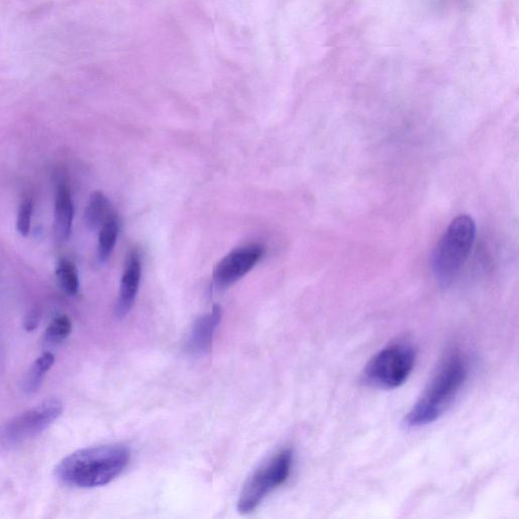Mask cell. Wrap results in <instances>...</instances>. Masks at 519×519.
I'll return each instance as SVG.
<instances>
[{"label":"cell","mask_w":519,"mask_h":519,"mask_svg":"<svg viewBox=\"0 0 519 519\" xmlns=\"http://www.w3.org/2000/svg\"><path fill=\"white\" fill-rule=\"evenodd\" d=\"M32 214L33 201L30 198L24 199L20 206L18 222H16V229L23 237H27L30 232Z\"/></svg>","instance_id":"cell-16"},{"label":"cell","mask_w":519,"mask_h":519,"mask_svg":"<svg viewBox=\"0 0 519 519\" xmlns=\"http://www.w3.org/2000/svg\"><path fill=\"white\" fill-rule=\"evenodd\" d=\"M72 332V322L69 316L61 315L57 316L55 319L50 323L46 330L45 337L47 342L56 343L62 342Z\"/></svg>","instance_id":"cell-15"},{"label":"cell","mask_w":519,"mask_h":519,"mask_svg":"<svg viewBox=\"0 0 519 519\" xmlns=\"http://www.w3.org/2000/svg\"><path fill=\"white\" fill-rule=\"evenodd\" d=\"M113 213L110 201L106 195L99 191L94 192L89 200L85 213L88 228L90 230L100 229Z\"/></svg>","instance_id":"cell-11"},{"label":"cell","mask_w":519,"mask_h":519,"mask_svg":"<svg viewBox=\"0 0 519 519\" xmlns=\"http://www.w3.org/2000/svg\"><path fill=\"white\" fill-rule=\"evenodd\" d=\"M55 362V356L52 353L42 354L31 366L30 371L24 382V390L29 393L35 392L43 382L46 373L52 370Z\"/></svg>","instance_id":"cell-13"},{"label":"cell","mask_w":519,"mask_h":519,"mask_svg":"<svg viewBox=\"0 0 519 519\" xmlns=\"http://www.w3.org/2000/svg\"><path fill=\"white\" fill-rule=\"evenodd\" d=\"M417 354L408 343H396L376 354L364 367L362 381L366 386L393 390L403 386L416 364Z\"/></svg>","instance_id":"cell-4"},{"label":"cell","mask_w":519,"mask_h":519,"mask_svg":"<svg viewBox=\"0 0 519 519\" xmlns=\"http://www.w3.org/2000/svg\"><path fill=\"white\" fill-rule=\"evenodd\" d=\"M119 223L113 213L100 227L98 246V257L100 262H106L111 256L118 238Z\"/></svg>","instance_id":"cell-12"},{"label":"cell","mask_w":519,"mask_h":519,"mask_svg":"<svg viewBox=\"0 0 519 519\" xmlns=\"http://www.w3.org/2000/svg\"><path fill=\"white\" fill-rule=\"evenodd\" d=\"M40 320V313L36 311V309H33V311L30 312L27 316L26 321H24V329L28 332L35 331L38 328Z\"/></svg>","instance_id":"cell-17"},{"label":"cell","mask_w":519,"mask_h":519,"mask_svg":"<svg viewBox=\"0 0 519 519\" xmlns=\"http://www.w3.org/2000/svg\"><path fill=\"white\" fill-rule=\"evenodd\" d=\"M293 451L283 449L253 474L247 481L238 502L239 513L247 514L262 504L271 492L286 483L291 474Z\"/></svg>","instance_id":"cell-5"},{"label":"cell","mask_w":519,"mask_h":519,"mask_svg":"<svg viewBox=\"0 0 519 519\" xmlns=\"http://www.w3.org/2000/svg\"><path fill=\"white\" fill-rule=\"evenodd\" d=\"M130 457V449L119 443L80 449L58 464L55 476L66 486L102 487L125 470Z\"/></svg>","instance_id":"cell-1"},{"label":"cell","mask_w":519,"mask_h":519,"mask_svg":"<svg viewBox=\"0 0 519 519\" xmlns=\"http://www.w3.org/2000/svg\"><path fill=\"white\" fill-rule=\"evenodd\" d=\"M222 320V308L214 306L212 311L196 321L186 341V350L191 355L201 356L212 348L213 335Z\"/></svg>","instance_id":"cell-8"},{"label":"cell","mask_w":519,"mask_h":519,"mask_svg":"<svg viewBox=\"0 0 519 519\" xmlns=\"http://www.w3.org/2000/svg\"><path fill=\"white\" fill-rule=\"evenodd\" d=\"M74 206L71 193L66 184L58 187L54 208V230L58 239L66 241L71 237Z\"/></svg>","instance_id":"cell-10"},{"label":"cell","mask_w":519,"mask_h":519,"mask_svg":"<svg viewBox=\"0 0 519 519\" xmlns=\"http://www.w3.org/2000/svg\"><path fill=\"white\" fill-rule=\"evenodd\" d=\"M55 274L58 283L67 295H77L80 290L79 272L77 267L70 260H61L57 264Z\"/></svg>","instance_id":"cell-14"},{"label":"cell","mask_w":519,"mask_h":519,"mask_svg":"<svg viewBox=\"0 0 519 519\" xmlns=\"http://www.w3.org/2000/svg\"><path fill=\"white\" fill-rule=\"evenodd\" d=\"M140 278V258L137 252H133L122 276L119 298L116 305L117 316L124 317L130 312L138 293Z\"/></svg>","instance_id":"cell-9"},{"label":"cell","mask_w":519,"mask_h":519,"mask_svg":"<svg viewBox=\"0 0 519 519\" xmlns=\"http://www.w3.org/2000/svg\"><path fill=\"white\" fill-rule=\"evenodd\" d=\"M477 225L470 215L462 214L450 222L432 254V272L441 288H448L458 278L472 252Z\"/></svg>","instance_id":"cell-3"},{"label":"cell","mask_w":519,"mask_h":519,"mask_svg":"<svg viewBox=\"0 0 519 519\" xmlns=\"http://www.w3.org/2000/svg\"><path fill=\"white\" fill-rule=\"evenodd\" d=\"M265 254L261 245H250L232 250L217 264L213 272L215 286L225 288L249 273Z\"/></svg>","instance_id":"cell-7"},{"label":"cell","mask_w":519,"mask_h":519,"mask_svg":"<svg viewBox=\"0 0 519 519\" xmlns=\"http://www.w3.org/2000/svg\"><path fill=\"white\" fill-rule=\"evenodd\" d=\"M62 411L61 401L45 400L8 422L0 439L6 446H19L44 432L61 417Z\"/></svg>","instance_id":"cell-6"},{"label":"cell","mask_w":519,"mask_h":519,"mask_svg":"<svg viewBox=\"0 0 519 519\" xmlns=\"http://www.w3.org/2000/svg\"><path fill=\"white\" fill-rule=\"evenodd\" d=\"M470 374L467 359L454 354L445 359L422 396L405 418L408 429H421L438 421L455 404Z\"/></svg>","instance_id":"cell-2"}]
</instances>
